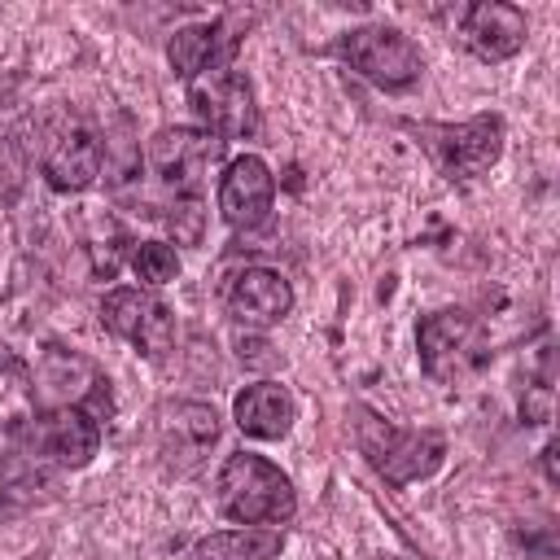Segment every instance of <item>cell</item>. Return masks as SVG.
Masks as SVG:
<instances>
[{"label":"cell","instance_id":"obj_1","mask_svg":"<svg viewBox=\"0 0 560 560\" xmlns=\"http://www.w3.org/2000/svg\"><path fill=\"white\" fill-rule=\"evenodd\" d=\"M214 494H219V512L236 525L280 529L298 512L293 481L267 455H254V451H236L223 459V468L214 477Z\"/></svg>","mask_w":560,"mask_h":560},{"label":"cell","instance_id":"obj_2","mask_svg":"<svg viewBox=\"0 0 560 560\" xmlns=\"http://www.w3.org/2000/svg\"><path fill=\"white\" fill-rule=\"evenodd\" d=\"M416 346H420L424 376L438 381V385H459L490 359L486 324L472 311H459V306L424 315L420 328H416Z\"/></svg>","mask_w":560,"mask_h":560},{"label":"cell","instance_id":"obj_3","mask_svg":"<svg viewBox=\"0 0 560 560\" xmlns=\"http://www.w3.org/2000/svg\"><path fill=\"white\" fill-rule=\"evenodd\" d=\"M22 455L52 472V468H83L101 446V420L83 407H39L31 420L9 424Z\"/></svg>","mask_w":560,"mask_h":560},{"label":"cell","instance_id":"obj_4","mask_svg":"<svg viewBox=\"0 0 560 560\" xmlns=\"http://www.w3.org/2000/svg\"><path fill=\"white\" fill-rule=\"evenodd\" d=\"M359 446L389 486L429 477L446 455V438L438 429H394L372 411L359 416Z\"/></svg>","mask_w":560,"mask_h":560},{"label":"cell","instance_id":"obj_5","mask_svg":"<svg viewBox=\"0 0 560 560\" xmlns=\"http://www.w3.org/2000/svg\"><path fill=\"white\" fill-rule=\"evenodd\" d=\"M420 144L438 162L442 175L451 179H472L490 171L503 153V118L499 114H477L468 122H420Z\"/></svg>","mask_w":560,"mask_h":560},{"label":"cell","instance_id":"obj_6","mask_svg":"<svg viewBox=\"0 0 560 560\" xmlns=\"http://www.w3.org/2000/svg\"><path fill=\"white\" fill-rule=\"evenodd\" d=\"M337 52L350 61V70H359L368 83L385 88V92H402L420 79L424 57L416 48L411 35H402L398 26H359L346 31Z\"/></svg>","mask_w":560,"mask_h":560},{"label":"cell","instance_id":"obj_7","mask_svg":"<svg viewBox=\"0 0 560 560\" xmlns=\"http://www.w3.org/2000/svg\"><path fill=\"white\" fill-rule=\"evenodd\" d=\"M188 101H192V114L201 118V131H210L214 140H245L258 127L254 88L232 66L197 74L188 83Z\"/></svg>","mask_w":560,"mask_h":560},{"label":"cell","instance_id":"obj_8","mask_svg":"<svg viewBox=\"0 0 560 560\" xmlns=\"http://www.w3.org/2000/svg\"><path fill=\"white\" fill-rule=\"evenodd\" d=\"M223 140L201 127H162L149 140V166L175 197H201V179L210 162H219Z\"/></svg>","mask_w":560,"mask_h":560},{"label":"cell","instance_id":"obj_9","mask_svg":"<svg viewBox=\"0 0 560 560\" xmlns=\"http://www.w3.org/2000/svg\"><path fill=\"white\" fill-rule=\"evenodd\" d=\"M101 324L131 341L144 359H162L175 346V315L162 298L144 293V289H109L101 302Z\"/></svg>","mask_w":560,"mask_h":560},{"label":"cell","instance_id":"obj_10","mask_svg":"<svg viewBox=\"0 0 560 560\" xmlns=\"http://www.w3.org/2000/svg\"><path fill=\"white\" fill-rule=\"evenodd\" d=\"M219 442V411L210 402H166L158 411V455L171 472H197Z\"/></svg>","mask_w":560,"mask_h":560},{"label":"cell","instance_id":"obj_11","mask_svg":"<svg viewBox=\"0 0 560 560\" xmlns=\"http://www.w3.org/2000/svg\"><path fill=\"white\" fill-rule=\"evenodd\" d=\"M39 385H44V407H83L101 420V411L109 416V381L101 376V368L74 350L48 346L39 359Z\"/></svg>","mask_w":560,"mask_h":560},{"label":"cell","instance_id":"obj_12","mask_svg":"<svg viewBox=\"0 0 560 560\" xmlns=\"http://www.w3.org/2000/svg\"><path fill=\"white\" fill-rule=\"evenodd\" d=\"M101 162H105V149H101V136L92 122L83 118H66L48 144H44V179L57 188V192H83L96 184L101 175Z\"/></svg>","mask_w":560,"mask_h":560},{"label":"cell","instance_id":"obj_13","mask_svg":"<svg viewBox=\"0 0 560 560\" xmlns=\"http://www.w3.org/2000/svg\"><path fill=\"white\" fill-rule=\"evenodd\" d=\"M459 39L472 57L481 61H508L525 48V35H529V22H525V9L508 4V0H481V4H464L459 9Z\"/></svg>","mask_w":560,"mask_h":560},{"label":"cell","instance_id":"obj_14","mask_svg":"<svg viewBox=\"0 0 560 560\" xmlns=\"http://www.w3.org/2000/svg\"><path fill=\"white\" fill-rule=\"evenodd\" d=\"M271 201H276V175L267 171V162L254 153L232 158L223 179H219V214L236 232H249V228L267 223Z\"/></svg>","mask_w":560,"mask_h":560},{"label":"cell","instance_id":"obj_15","mask_svg":"<svg viewBox=\"0 0 560 560\" xmlns=\"http://www.w3.org/2000/svg\"><path fill=\"white\" fill-rule=\"evenodd\" d=\"M241 18L228 13V18H214V22H192V26H179L166 44V57H171V70L179 79H197L206 70H223L232 66L236 48H241V35H236Z\"/></svg>","mask_w":560,"mask_h":560},{"label":"cell","instance_id":"obj_16","mask_svg":"<svg viewBox=\"0 0 560 560\" xmlns=\"http://www.w3.org/2000/svg\"><path fill=\"white\" fill-rule=\"evenodd\" d=\"M223 306L236 324L245 328H271L289 315L293 306V289L276 267H245L228 280L223 289Z\"/></svg>","mask_w":560,"mask_h":560},{"label":"cell","instance_id":"obj_17","mask_svg":"<svg viewBox=\"0 0 560 560\" xmlns=\"http://www.w3.org/2000/svg\"><path fill=\"white\" fill-rule=\"evenodd\" d=\"M293 416H298L293 394L280 381H254L232 398V420L245 438H262V442L284 438L293 429Z\"/></svg>","mask_w":560,"mask_h":560},{"label":"cell","instance_id":"obj_18","mask_svg":"<svg viewBox=\"0 0 560 560\" xmlns=\"http://www.w3.org/2000/svg\"><path fill=\"white\" fill-rule=\"evenodd\" d=\"M284 547V534L280 529H267V525H241V529H219V534H206L188 560H276Z\"/></svg>","mask_w":560,"mask_h":560},{"label":"cell","instance_id":"obj_19","mask_svg":"<svg viewBox=\"0 0 560 560\" xmlns=\"http://www.w3.org/2000/svg\"><path fill=\"white\" fill-rule=\"evenodd\" d=\"M131 271H136L144 284H166V280H175V271H179V254H175L166 241H140L136 254H131Z\"/></svg>","mask_w":560,"mask_h":560},{"label":"cell","instance_id":"obj_20","mask_svg":"<svg viewBox=\"0 0 560 560\" xmlns=\"http://www.w3.org/2000/svg\"><path fill=\"white\" fill-rule=\"evenodd\" d=\"M171 228L179 241H201V197H175L171 206Z\"/></svg>","mask_w":560,"mask_h":560},{"label":"cell","instance_id":"obj_21","mask_svg":"<svg viewBox=\"0 0 560 560\" xmlns=\"http://www.w3.org/2000/svg\"><path fill=\"white\" fill-rule=\"evenodd\" d=\"M385 560H402V556H385Z\"/></svg>","mask_w":560,"mask_h":560}]
</instances>
